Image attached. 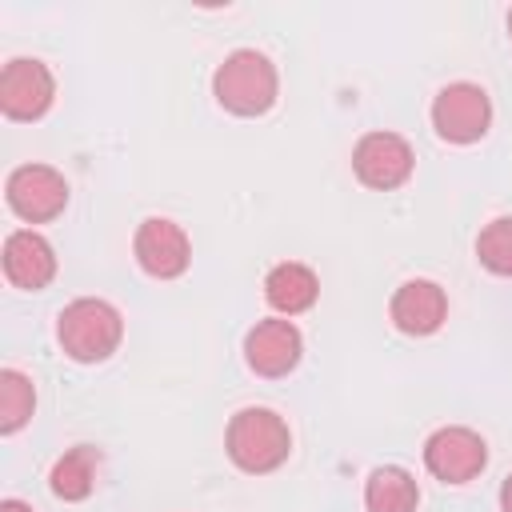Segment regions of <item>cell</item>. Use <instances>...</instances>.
<instances>
[{
  "instance_id": "obj_11",
  "label": "cell",
  "mask_w": 512,
  "mask_h": 512,
  "mask_svg": "<svg viewBox=\"0 0 512 512\" xmlns=\"http://www.w3.org/2000/svg\"><path fill=\"white\" fill-rule=\"evenodd\" d=\"M4 276L12 288H24V292L48 288L56 276V248L32 228L12 232L4 240Z\"/></svg>"
},
{
  "instance_id": "obj_19",
  "label": "cell",
  "mask_w": 512,
  "mask_h": 512,
  "mask_svg": "<svg viewBox=\"0 0 512 512\" xmlns=\"http://www.w3.org/2000/svg\"><path fill=\"white\" fill-rule=\"evenodd\" d=\"M0 512H32L24 500H0Z\"/></svg>"
},
{
  "instance_id": "obj_2",
  "label": "cell",
  "mask_w": 512,
  "mask_h": 512,
  "mask_svg": "<svg viewBox=\"0 0 512 512\" xmlns=\"http://www.w3.org/2000/svg\"><path fill=\"white\" fill-rule=\"evenodd\" d=\"M224 448H228V460H232L240 472L264 476V472H276V468L288 460V452H292V432H288L284 416H276L272 408H240V412L228 420Z\"/></svg>"
},
{
  "instance_id": "obj_3",
  "label": "cell",
  "mask_w": 512,
  "mask_h": 512,
  "mask_svg": "<svg viewBox=\"0 0 512 512\" xmlns=\"http://www.w3.org/2000/svg\"><path fill=\"white\" fill-rule=\"evenodd\" d=\"M212 92L220 100V108H228L232 116H264L276 104L280 92V76L276 64L256 52V48H236L232 56H224V64L212 76Z\"/></svg>"
},
{
  "instance_id": "obj_1",
  "label": "cell",
  "mask_w": 512,
  "mask_h": 512,
  "mask_svg": "<svg viewBox=\"0 0 512 512\" xmlns=\"http://www.w3.org/2000/svg\"><path fill=\"white\" fill-rule=\"evenodd\" d=\"M56 340H60L64 356H72L76 364H100L120 348L124 316L108 300L80 296L56 316Z\"/></svg>"
},
{
  "instance_id": "obj_16",
  "label": "cell",
  "mask_w": 512,
  "mask_h": 512,
  "mask_svg": "<svg viewBox=\"0 0 512 512\" xmlns=\"http://www.w3.org/2000/svg\"><path fill=\"white\" fill-rule=\"evenodd\" d=\"M36 388L20 368H0V432L12 436L32 420Z\"/></svg>"
},
{
  "instance_id": "obj_13",
  "label": "cell",
  "mask_w": 512,
  "mask_h": 512,
  "mask_svg": "<svg viewBox=\"0 0 512 512\" xmlns=\"http://www.w3.org/2000/svg\"><path fill=\"white\" fill-rule=\"evenodd\" d=\"M320 296V280L308 264H296V260H284L276 264L268 276H264V300L288 320V316H300L316 304Z\"/></svg>"
},
{
  "instance_id": "obj_8",
  "label": "cell",
  "mask_w": 512,
  "mask_h": 512,
  "mask_svg": "<svg viewBox=\"0 0 512 512\" xmlns=\"http://www.w3.org/2000/svg\"><path fill=\"white\" fill-rule=\"evenodd\" d=\"M52 96H56V80H52L44 60L16 56V60L4 64V72H0V112L8 120H40L52 108Z\"/></svg>"
},
{
  "instance_id": "obj_10",
  "label": "cell",
  "mask_w": 512,
  "mask_h": 512,
  "mask_svg": "<svg viewBox=\"0 0 512 512\" xmlns=\"http://www.w3.org/2000/svg\"><path fill=\"white\" fill-rule=\"evenodd\" d=\"M300 352H304V336L292 320H260L248 336H244V360L256 376H288L296 364H300Z\"/></svg>"
},
{
  "instance_id": "obj_17",
  "label": "cell",
  "mask_w": 512,
  "mask_h": 512,
  "mask_svg": "<svg viewBox=\"0 0 512 512\" xmlns=\"http://www.w3.org/2000/svg\"><path fill=\"white\" fill-rule=\"evenodd\" d=\"M476 260L496 276H512V216L484 224L476 236Z\"/></svg>"
},
{
  "instance_id": "obj_20",
  "label": "cell",
  "mask_w": 512,
  "mask_h": 512,
  "mask_svg": "<svg viewBox=\"0 0 512 512\" xmlns=\"http://www.w3.org/2000/svg\"><path fill=\"white\" fill-rule=\"evenodd\" d=\"M508 32H512V12H508Z\"/></svg>"
},
{
  "instance_id": "obj_9",
  "label": "cell",
  "mask_w": 512,
  "mask_h": 512,
  "mask_svg": "<svg viewBox=\"0 0 512 512\" xmlns=\"http://www.w3.org/2000/svg\"><path fill=\"white\" fill-rule=\"evenodd\" d=\"M132 252H136V264H140L152 280H176V276H184L188 264H192L188 232H184L176 220H168V216H148V220L136 228Z\"/></svg>"
},
{
  "instance_id": "obj_6",
  "label": "cell",
  "mask_w": 512,
  "mask_h": 512,
  "mask_svg": "<svg viewBox=\"0 0 512 512\" xmlns=\"http://www.w3.org/2000/svg\"><path fill=\"white\" fill-rule=\"evenodd\" d=\"M4 196H8V208L28 220V224H48L64 212L68 204V180L48 168V164H20L8 172V184H4Z\"/></svg>"
},
{
  "instance_id": "obj_14",
  "label": "cell",
  "mask_w": 512,
  "mask_h": 512,
  "mask_svg": "<svg viewBox=\"0 0 512 512\" xmlns=\"http://www.w3.org/2000/svg\"><path fill=\"white\" fill-rule=\"evenodd\" d=\"M96 472H100V452L88 448V444H76V448H68V452L52 464L48 488H52V496L76 504V500H88V496H92Z\"/></svg>"
},
{
  "instance_id": "obj_7",
  "label": "cell",
  "mask_w": 512,
  "mask_h": 512,
  "mask_svg": "<svg viewBox=\"0 0 512 512\" xmlns=\"http://www.w3.org/2000/svg\"><path fill=\"white\" fill-rule=\"evenodd\" d=\"M412 168H416L412 144L404 136H396V132H368L352 148V172H356V180L364 188L392 192V188L408 184Z\"/></svg>"
},
{
  "instance_id": "obj_12",
  "label": "cell",
  "mask_w": 512,
  "mask_h": 512,
  "mask_svg": "<svg viewBox=\"0 0 512 512\" xmlns=\"http://www.w3.org/2000/svg\"><path fill=\"white\" fill-rule=\"evenodd\" d=\"M392 324L408 336H432L448 320V296L436 280H404L388 304Z\"/></svg>"
},
{
  "instance_id": "obj_5",
  "label": "cell",
  "mask_w": 512,
  "mask_h": 512,
  "mask_svg": "<svg viewBox=\"0 0 512 512\" xmlns=\"http://www.w3.org/2000/svg\"><path fill=\"white\" fill-rule=\"evenodd\" d=\"M484 464H488V444L480 432L464 424L436 428L424 440V468L444 484H468L484 472Z\"/></svg>"
},
{
  "instance_id": "obj_15",
  "label": "cell",
  "mask_w": 512,
  "mask_h": 512,
  "mask_svg": "<svg viewBox=\"0 0 512 512\" xmlns=\"http://www.w3.org/2000/svg\"><path fill=\"white\" fill-rule=\"evenodd\" d=\"M416 504H420V488H416L412 472H404L396 464L376 468L364 484V508L368 512H416Z\"/></svg>"
},
{
  "instance_id": "obj_18",
  "label": "cell",
  "mask_w": 512,
  "mask_h": 512,
  "mask_svg": "<svg viewBox=\"0 0 512 512\" xmlns=\"http://www.w3.org/2000/svg\"><path fill=\"white\" fill-rule=\"evenodd\" d=\"M500 512H512V476L500 484Z\"/></svg>"
},
{
  "instance_id": "obj_4",
  "label": "cell",
  "mask_w": 512,
  "mask_h": 512,
  "mask_svg": "<svg viewBox=\"0 0 512 512\" xmlns=\"http://www.w3.org/2000/svg\"><path fill=\"white\" fill-rule=\"evenodd\" d=\"M492 124V100L480 84H444L432 100V128L448 144H476Z\"/></svg>"
}]
</instances>
